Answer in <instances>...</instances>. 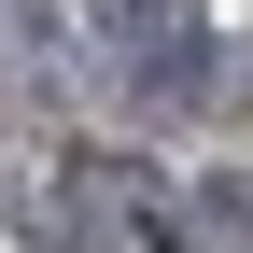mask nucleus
<instances>
[{"label": "nucleus", "mask_w": 253, "mask_h": 253, "mask_svg": "<svg viewBox=\"0 0 253 253\" xmlns=\"http://www.w3.org/2000/svg\"><path fill=\"white\" fill-rule=\"evenodd\" d=\"M84 28H99V71L141 113H197V99L239 84V56H211V42H225L211 0H84Z\"/></svg>", "instance_id": "1"}, {"label": "nucleus", "mask_w": 253, "mask_h": 253, "mask_svg": "<svg viewBox=\"0 0 253 253\" xmlns=\"http://www.w3.org/2000/svg\"><path fill=\"white\" fill-rule=\"evenodd\" d=\"M14 42H56V0H14Z\"/></svg>", "instance_id": "4"}, {"label": "nucleus", "mask_w": 253, "mask_h": 253, "mask_svg": "<svg viewBox=\"0 0 253 253\" xmlns=\"http://www.w3.org/2000/svg\"><path fill=\"white\" fill-rule=\"evenodd\" d=\"M183 253H253V169H197L183 183Z\"/></svg>", "instance_id": "3"}, {"label": "nucleus", "mask_w": 253, "mask_h": 253, "mask_svg": "<svg viewBox=\"0 0 253 253\" xmlns=\"http://www.w3.org/2000/svg\"><path fill=\"white\" fill-rule=\"evenodd\" d=\"M42 239H56V253H183V197L126 183L113 155H71L56 197H42Z\"/></svg>", "instance_id": "2"}]
</instances>
